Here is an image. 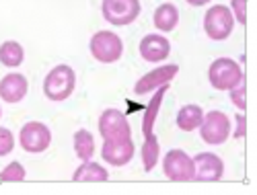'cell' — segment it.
Masks as SVG:
<instances>
[{
  "mask_svg": "<svg viewBox=\"0 0 257 195\" xmlns=\"http://www.w3.org/2000/svg\"><path fill=\"white\" fill-rule=\"evenodd\" d=\"M101 13L107 23L115 27L130 25L140 15V0H103Z\"/></svg>",
  "mask_w": 257,
  "mask_h": 195,
  "instance_id": "8992f818",
  "label": "cell"
},
{
  "mask_svg": "<svg viewBox=\"0 0 257 195\" xmlns=\"http://www.w3.org/2000/svg\"><path fill=\"white\" fill-rule=\"evenodd\" d=\"M91 56L101 64H113L123 54V41L111 31H97L91 37Z\"/></svg>",
  "mask_w": 257,
  "mask_h": 195,
  "instance_id": "3957f363",
  "label": "cell"
},
{
  "mask_svg": "<svg viewBox=\"0 0 257 195\" xmlns=\"http://www.w3.org/2000/svg\"><path fill=\"white\" fill-rule=\"evenodd\" d=\"M204 119V111L200 105H183L179 113H177V127L181 129V132H194V129L200 127Z\"/></svg>",
  "mask_w": 257,
  "mask_h": 195,
  "instance_id": "e0dca14e",
  "label": "cell"
},
{
  "mask_svg": "<svg viewBox=\"0 0 257 195\" xmlns=\"http://www.w3.org/2000/svg\"><path fill=\"white\" fill-rule=\"evenodd\" d=\"M194 168H196L194 181H202V183L220 181L224 175V162L214 152H200L198 156H194Z\"/></svg>",
  "mask_w": 257,
  "mask_h": 195,
  "instance_id": "8fae6325",
  "label": "cell"
},
{
  "mask_svg": "<svg viewBox=\"0 0 257 195\" xmlns=\"http://www.w3.org/2000/svg\"><path fill=\"white\" fill-rule=\"evenodd\" d=\"M107 179H109V172L105 170V166L91 160H82V164L72 175V181H78V183H103Z\"/></svg>",
  "mask_w": 257,
  "mask_h": 195,
  "instance_id": "9a60e30c",
  "label": "cell"
},
{
  "mask_svg": "<svg viewBox=\"0 0 257 195\" xmlns=\"http://www.w3.org/2000/svg\"><path fill=\"white\" fill-rule=\"evenodd\" d=\"M134 152H136V146H134L132 138H127V140H103L101 156L107 164L123 166L134 158Z\"/></svg>",
  "mask_w": 257,
  "mask_h": 195,
  "instance_id": "7c38bea8",
  "label": "cell"
},
{
  "mask_svg": "<svg viewBox=\"0 0 257 195\" xmlns=\"http://www.w3.org/2000/svg\"><path fill=\"white\" fill-rule=\"evenodd\" d=\"M76 86V74L70 66L60 64V66L52 68L48 76L44 78V95L50 101H66Z\"/></svg>",
  "mask_w": 257,
  "mask_h": 195,
  "instance_id": "6da1fadb",
  "label": "cell"
},
{
  "mask_svg": "<svg viewBox=\"0 0 257 195\" xmlns=\"http://www.w3.org/2000/svg\"><path fill=\"white\" fill-rule=\"evenodd\" d=\"M171 54V43L167 37L163 35H157V33H151L142 37L140 41V56L142 60L151 62V64H159L163 60H167Z\"/></svg>",
  "mask_w": 257,
  "mask_h": 195,
  "instance_id": "4fadbf2b",
  "label": "cell"
},
{
  "mask_svg": "<svg viewBox=\"0 0 257 195\" xmlns=\"http://www.w3.org/2000/svg\"><path fill=\"white\" fill-rule=\"evenodd\" d=\"M153 23L159 31L163 33H169V31H173L179 23V9L175 5H171V3H165L161 5L157 11H155V17H153Z\"/></svg>",
  "mask_w": 257,
  "mask_h": 195,
  "instance_id": "2e32d148",
  "label": "cell"
},
{
  "mask_svg": "<svg viewBox=\"0 0 257 195\" xmlns=\"http://www.w3.org/2000/svg\"><path fill=\"white\" fill-rule=\"evenodd\" d=\"M234 27V19L228 7L224 5H214L208 9V13L204 15V31L210 39L214 41H224L228 39V35L232 33Z\"/></svg>",
  "mask_w": 257,
  "mask_h": 195,
  "instance_id": "277c9868",
  "label": "cell"
},
{
  "mask_svg": "<svg viewBox=\"0 0 257 195\" xmlns=\"http://www.w3.org/2000/svg\"><path fill=\"white\" fill-rule=\"evenodd\" d=\"M159 152H161V148H159V140L157 136H146L144 138V146H142V164H144V170L146 172H151L155 168V164L159 162Z\"/></svg>",
  "mask_w": 257,
  "mask_h": 195,
  "instance_id": "44dd1931",
  "label": "cell"
},
{
  "mask_svg": "<svg viewBox=\"0 0 257 195\" xmlns=\"http://www.w3.org/2000/svg\"><path fill=\"white\" fill-rule=\"evenodd\" d=\"M74 152L80 160H91L95 154V140L91 136V132L87 129H78L74 134Z\"/></svg>",
  "mask_w": 257,
  "mask_h": 195,
  "instance_id": "ffe728a7",
  "label": "cell"
},
{
  "mask_svg": "<svg viewBox=\"0 0 257 195\" xmlns=\"http://www.w3.org/2000/svg\"><path fill=\"white\" fill-rule=\"evenodd\" d=\"M177 74H179V66H177V64H169V66H159V68L151 70L148 74H144V76L134 84V93H136L138 97L148 95V93H153V91L161 89V86L169 84Z\"/></svg>",
  "mask_w": 257,
  "mask_h": 195,
  "instance_id": "30bf717a",
  "label": "cell"
},
{
  "mask_svg": "<svg viewBox=\"0 0 257 195\" xmlns=\"http://www.w3.org/2000/svg\"><path fill=\"white\" fill-rule=\"evenodd\" d=\"M27 172H25V166L21 162H11L7 168L0 170V181L3 183H19V181H25Z\"/></svg>",
  "mask_w": 257,
  "mask_h": 195,
  "instance_id": "7402d4cb",
  "label": "cell"
},
{
  "mask_svg": "<svg viewBox=\"0 0 257 195\" xmlns=\"http://www.w3.org/2000/svg\"><path fill=\"white\" fill-rule=\"evenodd\" d=\"M15 148V136L11 129L7 127H0V156H7L13 152Z\"/></svg>",
  "mask_w": 257,
  "mask_h": 195,
  "instance_id": "cb8c5ba5",
  "label": "cell"
},
{
  "mask_svg": "<svg viewBox=\"0 0 257 195\" xmlns=\"http://www.w3.org/2000/svg\"><path fill=\"white\" fill-rule=\"evenodd\" d=\"M187 5H191V7H204V5H208L210 0H185Z\"/></svg>",
  "mask_w": 257,
  "mask_h": 195,
  "instance_id": "4316f807",
  "label": "cell"
},
{
  "mask_svg": "<svg viewBox=\"0 0 257 195\" xmlns=\"http://www.w3.org/2000/svg\"><path fill=\"white\" fill-rule=\"evenodd\" d=\"M99 134L103 140H127L132 138V127L119 109H105L99 117Z\"/></svg>",
  "mask_w": 257,
  "mask_h": 195,
  "instance_id": "9c48e42d",
  "label": "cell"
},
{
  "mask_svg": "<svg viewBox=\"0 0 257 195\" xmlns=\"http://www.w3.org/2000/svg\"><path fill=\"white\" fill-rule=\"evenodd\" d=\"M29 91V82L23 74L11 72L0 80V99H5L7 103H19L23 101Z\"/></svg>",
  "mask_w": 257,
  "mask_h": 195,
  "instance_id": "5bb4252c",
  "label": "cell"
},
{
  "mask_svg": "<svg viewBox=\"0 0 257 195\" xmlns=\"http://www.w3.org/2000/svg\"><path fill=\"white\" fill-rule=\"evenodd\" d=\"M19 142L21 148L29 154H39V152H46L52 144V132L46 123L41 121H29L21 127V134H19Z\"/></svg>",
  "mask_w": 257,
  "mask_h": 195,
  "instance_id": "52a82bcc",
  "label": "cell"
},
{
  "mask_svg": "<svg viewBox=\"0 0 257 195\" xmlns=\"http://www.w3.org/2000/svg\"><path fill=\"white\" fill-rule=\"evenodd\" d=\"M232 19H237L241 25H247V0H230Z\"/></svg>",
  "mask_w": 257,
  "mask_h": 195,
  "instance_id": "d4e9b609",
  "label": "cell"
},
{
  "mask_svg": "<svg viewBox=\"0 0 257 195\" xmlns=\"http://www.w3.org/2000/svg\"><path fill=\"white\" fill-rule=\"evenodd\" d=\"M169 84L161 86V89H157V95L155 99L151 101V105L146 107V113H144V121H142V132H144V138L146 136H153V127H155V121H157V113H159V107L163 103V95L167 93Z\"/></svg>",
  "mask_w": 257,
  "mask_h": 195,
  "instance_id": "d6986e66",
  "label": "cell"
},
{
  "mask_svg": "<svg viewBox=\"0 0 257 195\" xmlns=\"http://www.w3.org/2000/svg\"><path fill=\"white\" fill-rule=\"evenodd\" d=\"M208 80L216 91H230L245 80L241 66L230 58H218L210 64Z\"/></svg>",
  "mask_w": 257,
  "mask_h": 195,
  "instance_id": "7a4b0ae2",
  "label": "cell"
},
{
  "mask_svg": "<svg viewBox=\"0 0 257 195\" xmlns=\"http://www.w3.org/2000/svg\"><path fill=\"white\" fill-rule=\"evenodd\" d=\"M245 129H247V117L245 113L237 115V132H234V138H245Z\"/></svg>",
  "mask_w": 257,
  "mask_h": 195,
  "instance_id": "484cf974",
  "label": "cell"
},
{
  "mask_svg": "<svg viewBox=\"0 0 257 195\" xmlns=\"http://www.w3.org/2000/svg\"><path fill=\"white\" fill-rule=\"evenodd\" d=\"M245 97H247V86H245V80H243L241 84L234 86V89H230V101L241 113H245V109H247V99Z\"/></svg>",
  "mask_w": 257,
  "mask_h": 195,
  "instance_id": "603a6c76",
  "label": "cell"
},
{
  "mask_svg": "<svg viewBox=\"0 0 257 195\" xmlns=\"http://www.w3.org/2000/svg\"><path fill=\"white\" fill-rule=\"evenodd\" d=\"M0 117H3V109H0Z\"/></svg>",
  "mask_w": 257,
  "mask_h": 195,
  "instance_id": "83f0119b",
  "label": "cell"
},
{
  "mask_svg": "<svg viewBox=\"0 0 257 195\" xmlns=\"http://www.w3.org/2000/svg\"><path fill=\"white\" fill-rule=\"evenodd\" d=\"M163 172L169 181H194V158L187 156L183 150H169L163 158Z\"/></svg>",
  "mask_w": 257,
  "mask_h": 195,
  "instance_id": "ba28073f",
  "label": "cell"
},
{
  "mask_svg": "<svg viewBox=\"0 0 257 195\" xmlns=\"http://www.w3.org/2000/svg\"><path fill=\"white\" fill-rule=\"evenodd\" d=\"M25 60V50L19 41H5L0 46V64L9 68H17L21 66Z\"/></svg>",
  "mask_w": 257,
  "mask_h": 195,
  "instance_id": "ac0fdd59",
  "label": "cell"
},
{
  "mask_svg": "<svg viewBox=\"0 0 257 195\" xmlns=\"http://www.w3.org/2000/svg\"><path fill=\"white\" fill-rule=\"evenodd\" d=\"M200 136L206 144L210 146H220L228 140L230 136V119L226 113L214 109V111H208L200 123Z\"/></svg>",
  "mask_w": 257,
  "mask_h": 195,
  "instance_id": "5b68a950",
  "label": "cell"
}]
</instances>
